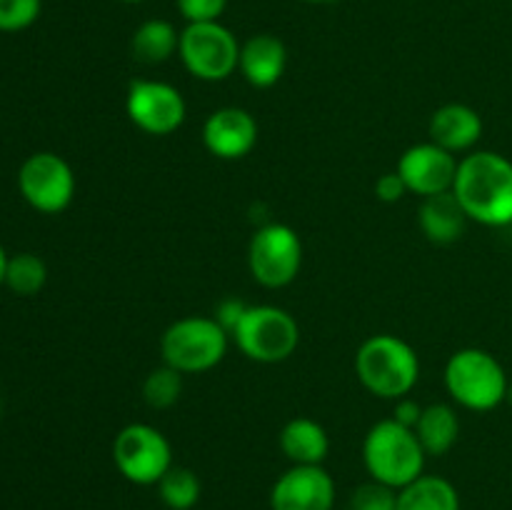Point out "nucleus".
I'll return each instance as SVG.
<instances>
[{
  "label": "nucleus",
  "mask_w": 512,
  "mask_h": 510,
  "mask_svg": "<svg viewBox=\"0 0 512 510\" xmlns=\"http://www.w3.org/2000/svg\"><path fill=\"white\" fill-rule=\"evenodd\" d=\"M430 140L448 153H465L483 138V118L465 103H448L438 108L428 125Z\"/></svg>",
  "instance_id": "15"
},
{
  "label": "nucleus",
  "mask_w": 512,
  "mask_h": 510,
  "mask_svg": "<svg viewBox=\"0 0 512 510\" xmlns=\"http://www.w3.org/2000/svg\"><path fill=\"white\" fill-rule=\"evenodd\" d=\"M508 403H510V408H512V383H510V388H508Z\"/></svg>",
  "instance_id": "32"
},
{
  "label": "nucleus",
  "mask_w": 512,
  "mask_h": 510,
  "mask_svg": "<svg viewBox=\"0 0 512 510\" xmlns=\"http://www.w3.org/2000/svg\"><path fill=\"white\" fill-rule=\"evenodd\" d=\"M43 0H0V33H18L38 20Z\"/></svg>",
  "instance_id": "25"
},
{
  "label": "nucleus",
  "mask_w": 512,
  "mask_h": 510,
  "mask_svg": "<svg viewBox=\"0 0 512 510\" xmlns=\"http://www.w3.org/2000/svg\"><path fill=\"white\" fill-rule=\"evenodd\" d=\"M203 485H200L198 473L183 465H173L168 473L160 478L158 495L170 510H193L198 505Z\"/></svg>",
  "instance_id": "22"
},
{
  "label": "nucleus",
  "mask_w": 512,
  "mask_h": 510,
  "mask_svg": "<svg viewBox=\"0 0 512 510\" xmlns=\"http://www.w3.org/2000/svg\"><path fill=\"white\" fill-rule=\"evenodd\" d=\"M303 3H328V0H303Z\"/></svg>",
  "instance_id": "33"
},
{
  "label": "nucleus",
  "mask_w": 512,
  "mask_h": 510,
  "mask_svg": "<svg viewBox=\"0 0 512 510\" xmlns=\"http://www.w3.org/2000/svg\"><path fill=\"white\" fill-rule=\"evenodd\" d=\"M130 123L148 135H170L185 123V98L163 80H133L125 98Z\"/></svg>",
  "instance_id": "11"
},
{
  "label": "nucleus",
  "mask_w": 512,
  "mask_h": 510,
  "mask_svg": "<svg viewBox=\"0 0 512 510\" xmlns=\"http://www.w3.org/2000/svg\"><path fill=\"white\" fill-rule=\"evenodd\" d=\"M18 190L38 213H63L75 195V175L58 153H33L18 170Z\"/></svg>",
  "instance_id": "10"
},
{
  "label": "nucleus",
  "mask_w": 512,
  "mask_h": 510,
  "mask_svg": "<svg viewBox=\"0 0 512 510\" xmlns=\"http://www.w3.org/2000/svg\"><path fill=\"white\" fill-rule=\"evenodd\" d=\"M240 353L255 363H283L300 343L298 320L278 305H248L230 333Z\"/></svg>",
  "instance_id": "6"
},
{
  "label": "nucleus",
  "mask_w": 512,
  "mask_h": 510,
  "mask_svg": "<svg viewBox=\"0 0 512 510\" xmlns=\"http://www.w3.org/2000/svg\"><path fill=\"white\" fill-rule=\"evenodd\" d=\"M183 395V373L170 365H160V368L150 370L148 378L143 380V400L153 410L173 408Z\"/></svg>",
  "instance_id": "24"
},
{
  "label": "nucleus",
  "mask_w": 512,
  "mask_h": 510,
  "mask_svg": "<svg viewBox=\"0 0 512 510\" xmlns=\"http://www.w3.org/2000/svg\"><path fill=\"white\" fill-rule=\"evenodd\" d=\"M230 333L215 318L188 315L170 325L160 338L163 363L180 373H205L228 353Z\"/></svg>",
  "instance_id": "5"
},
{
  "label": "nucleus",
  "mask_w": 512,
  "mask_h": 510,
  "mask_svg": "<svg viewBox=\"0 0 512 510\" xmlns=\"http://www.w3.org/2000/svg\"><path fill=\"white\" fill-rule=\"evenodd\" d=\"M420 415H423V405L418 403V400L413 398H398L395 400V408H393V420H398L400 425H405V428H413L418 425Z\"/></svg>",
  "instance_id": "30"
},
{
  "label": "nucleus",
  "mask_w": 512,
  "mask_h": 510,
  "mask_svg": "<svg viewBox=\"0 0 512 510\" xmlns=\"http://www.w3.org/2000/svg\"><path fill=\"white\" fill-rule=\"evenodd\" d=\"M458 163L453 153L430 143H418L405 150L398 160V175L403 178L408 193L430 198V195L448 193L453 190Z\"/></svg>",
  "instance_id": "13"
},
{
  "label": "nucleus",
  "mask_w": 512,
  "mask_h": 510,
  "mask_svg": "<svg viewBox=\"0 0 512 510\" xmlns=\"http://www.w3.org/2000/svg\"><path fill=\"white\" fill-rule=\"evenodd\" d=\"M45 280H48V265L40 255L35 253H18L8 258V268H5V285L13 290L15 295H38L43 290Z\"/></svg>",
  "instance_id": "23"
},
{
  "label": "nucleus",
  "mask_w": 512,
  "mask_h": 510,
  "mask_svg": "<svg viewBox=\"0 0 512 510\" xmlns=\"http://www.w3.org/2000/svg\"><path fill=\"white\" fill-rule=\"evenodd\" d=\"M335 480L323 465H290L270 488V510H333Z\"/></svg>",
  "instance_id": "12"
},
{
  "label": "nucleus",
  "mask_w": 512,
  "mask_h": 510,
  "mask_svg": "<svg viewBox=\"0 0 512 510\" xmlns=\"http://www.w3.org/2000/svg\"><path fill=\"white\" fill-rule=\"evenodd\" d=\"M428 453L413 428L388 418L375 423L363 440V463L370 478L380 485L400 490L420 478Z\"/></svg>",
  "instance_id": "3"
},
{
  "label": "nucleus",
  "mask_w": 512,
  "mask_h": 510,
  "mask_svg": "<svg viewBox=\"0 0 512 510\" xmlns=\"http://www.w3.org/2000/svg\"><path fill=\"white\" fill-rule=\"evenodd\" d=\"M120 3H143V0H120Z\"/></svg>",
  "instance_id": "34"
},
{
  "label": "nucleus",
  "mask_w": 512,
  "mask_h": 510,
  "mask_svg": "<svg viewBox=\"0 0 512 510\" xmlns=\"http://www.w3.org/2000/svg\"><path fill=\"white\" fill-rule=\"evenodd\" d=\"M180 33L170 20L153 18L138 25V30L130 38L133 58L143 65H160L178 53Z\"/></svg>",
  "instance_id": "20"
},
{
  "label": "nucleus",
  "mask_w": 512,
  "mask_h": 510,
  "mask_svg": "<svg viewBox=\"0 0 512 510\" xmlns=\"http://www.w3.org/2000/svg\"><path fill=\"white\" fill-rule=\"evenodd\" d=\"M415 435L428 455L448 453L460 435V420L453 405L433 403L423 408V415L415 425Z\"/></svg>",
  "instance_id": "21"
},
{
  "label": "nucleus",
  "mask_w": 512,
  "mask_h": 510,
  "mask_svg": "<svg viewBox=\"0 0 512 510\" xmlns=\"http://www.w3.org/2000/svg\"><path fill=\"white\" fill-rule=\"evenodd\" d=\"M395 510H460V493L448 478L423 473L398 490Z\"/></svg>",
  "instance_id": "19"
},
{
  "label": "nucleus",
  "mask_w": 512,
  "mask_h": 510,
  "mask_svg": "<svg viewBox=\"0 0 512 510\" xmlns=\"http://www.w3.org/2000/svg\"><path fill=\"white\" fill-rule=\"evenodd\" d=\"M5 268H8V255H5L3 245H0V285H5Z\"/></svg>",
  "instance_id": "31"
},
{
  "label": "nucleus",
  "mask_w": 512,
  "mask_h": 510,
  "mask_svg": "<svg viewBox=\"0 0 512 510\" xmlns=\"http://www.w3.org/2000/svg\"><path fill=\"white\" fill-rule=\"evenodd\" d=\"M113 463L128 483L158 485L160 478L173 468V448L153 425L130 423L115 435Z\"/></svg>",
  "instance_id": "8"
},
{
  "label": "nucleus",
  "mask_w": 512,
  "mask_h": 510,
  "mask_svg": "<svg viewBox=\"0 0 512 510\" xmlns=\"http://www.w3.org/2000/svg\"><path fill=\"white\" fill-rule=\"evenodd\" d=\"M303 265V243L290 225H263L250 238L248 268L263 288H285L293 283Z\"/></svg>",
  "instance_id": "9"
},
{
  "label": "nucleus",
  "mask_w": 512,
  "mask_h": 510,
  "mask_svg": "<svg viewBox=\"0 0 512 510\" xmlns=\"http://www.w3.org/2000/svg\"><path fill=\"white\" fill-rule=\"evenodd\" d=\"M175 5L188 23H215L228 8V0H175Z\"/></svg>",
  "instance_id": "27"
},
{
  "label": "nucleus",
  "mask_w": 512,
  "mask_h": 510,
  "mask_svg": "<svg viewBox=\"0 0 512 510\" xmlns=\"http://www.w3.org/2000/svg\"><path fill=\"white\" fill-rule=\"evenodd\" d=\"M245 310H248V305H245L243 300L225 298V300H220L218 308H215V320H218V323L223 325L228 333H233L235 325L240 323V318H243Z\"/></svg>",
  "instance_id": "29"
},
{
  "label": "nucleus",
  "mask_w": 512,
  "mask_h": 510,
  "mask_svg": "<svg viewBox=\"0 0 512 510\" xmlns=\"http://www.w3.org/2000/svg\"><path fill=\"white\" fill-rule=\"evenodd\" d=\"M453 193L465 215L485 228L512 225V160L493 150H475L458 163Z\"/></svg>",
  "instance_id": "1"
},
{
  "label": "nucleus",
  "mask_w": 512,
  "mask_h": 510,
  "mask_svg": "<svg viewBox=\"0 0 512 510\" xmlns=\"http://www.w3.org/2000/svg\"><path fill=\"white\" fill-rule=\"evenodd\" d=\"M418 220L425 238L438 245H450L463 238L465 225H468L470 218L465 215L463 205L458 203L453 190H448V193L423 198Z\"/></svg>",
  "instance_id": "17"
},
{
  "label": "nucleus",
  "mask_w": 512,
  "mask_h": 510,
  "mask_svg": "<svg viewBox=\"0 0 512 510\" xmlns=\"http://www.w3.org/2000/svg\"><path fill=\"white\" fill-rule=\"evenodd\" d=\"M280 450L293 465H323L330 453L328 430L313 418H293L280 430Z\"/></svg>",
  "instance_id": "18"
},
{
  "label": "nucleus",
  "mask_w": 512,
  "mask_h": 510,
  "mask_svg": "<svg viewBox=\"0 0 512 510\" xmlns=\"http://www.w3.org/2000/svg\"><path fill=\"white\" fill-rule=\"evenodd\" d=\"M258 143V123L245 108L213 110L203 123V145L220 160H240Z\"/></svg>",
  "instance_id": "14"
},
{
  "label": "nucleus",
  "mask_w": 512,
  "mask_h": 510,
  "mask_svg": "<svg viewBox=\"0 0 512 510\" xmlns=\"http://www.w3.org/2000/svg\"><path fill=\"white\" fill-rule=\"evenodd\" d=\"M398 508V490L380 483H365L353 490L348 500V510H395Z\"/></svg>",
  "instance_id": "26"
},
{
  "label": "nucleus",
  "mask_w": 512,
  "mask_h": 510,
  "mask_svg": "<svg viewBox=\"0 0 512 510\" xmlns=\"http://www.w3.org/2000/svg\"><path fill=\"white\" fill-rule=\"evenodd\" d=\"M355 375L378 398H405L420 378L418 353L398 335H370L355 355Z\"/></svg>",
  "instance_id": "2"
},
{
  "label": "nucleus",
  "mask_w": 512,
  "mask_h": 510,
  "mask_svg": "<svg viewBox=\"0 0 512 510\" xmlns=\"http://www.w3.org/2000/svg\"><path fill=\"white\" fill-rule=\"evenodd\" d=\"M288 50L280 38L270 33H258L240 45L238 70L253 88H273L285 73Z\"/></svg>",
  "instance_id": "16"
},
{
  "label": "nucleus",
  "mask_w": 512,
  "mask_h": 510,
  "mask_svg": "<svg viewBox=\"0 0 512 510\" xmlns=\"http://www.w3.org/2000/svg\"><path fill=\"white\" fill-rule=\"evenodd\" d=\"M405 193H408V188H405L398 170H395V173L380 175L378 183H375V195H378V200H383V203H398L400 198H405Z\"/></svg>",
  "instance_id": "28"
},
{
  "label": "nucleus",
  "mask_w": 512,
  "mask_h": 510,
  "mask_svg": "<svg viewBox=\"0 0 512 510\" xmlns=\"http://www.w3.org/2000/svg\"><path fill=\"white\" fill-rule=\"evenodd\" d=\"M178 55L193 78L220 83L238 70L240 43L220 20L188 23L180 30Z\"/></svg>",
  "instance_id": "7"
},
{
  "label": "nucleus",
  "mask_w": 512,
  "mask_h": 510,
  "mask_svg": "<svg viewBox=\"0 0 512 510\" xmlns=\"http://www.w3.org/2000/svg\"><path fill=\"white\" fill-rule=\"evenodd\" d=\"M445 388L458 405L485 413L508 400L510 383L493 353L483 348H463L445 363Z\"/></svg>",
  "instance_id": "4"
}]
</instances>
